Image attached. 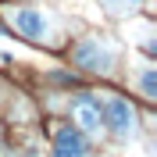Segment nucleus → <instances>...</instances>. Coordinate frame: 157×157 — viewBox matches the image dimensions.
<instances>
[{
	"label": "nucleus",
	"mask_w": 157,
	"mask_h": 157,
	"mask_svg": "<svg viewBox=\"0 0 157 157\" xmlns=\"http://www.w3.org/2000/svg\"><path fill=\"white\" fill-rule=\"evenodd\" d=\"M71 57H75L78 68L97 71V75H107V71L114 68V47H111V43H104L100 36H86V39H78L75 50H71Z\"/></svg>",
	"instance_id": "obj_1"
},
{
	"label": "nucleus",
	"mask_w": 157,
	"mask_h": 157,
	"mask_svg": "<svg viewBox=\"0 0 157 157\" xmlns=\"http://www.w3.org/2000/svg\"><path fill=\"white\" fill-rule=\"evenodd\" d=\"M71 121H75V132L82 136H100V128H104V111H100V100L93 93H78L71 97Z\"/></svg>",
	"instance_id": "obj_2"
},
{
	"label": "nucleus",
	"mask_w": 157,
	"mask_h": 157,
	"mask_svg": "<svg viewBox=\"0 0 157 157\" xmlns=\"http://www.w3.org/2000/svg\"><path fill=\"white\" fill-rule=\"evenodd\" d=\"M100 111H104V125H107L118 139H128L136 132V107H132L125 97H107Z\"/></svg>",
	"instance_id": "obj_3"
},
{
	"label": "nucleus",
	"mask_w": 157,
	"mask_h": 157,
	"mask_svg": "<svg viewBox=\"0 0 157 157\" xmlns=\"http://www.w3.org/2000/svg\"><path fill=\"white\" fill-rule=\"evenodd\" d=\"M14 29L32 43H50V18L39 7H18L14 11Z\"/></svg>",
	"instance_id": "obj_4"
},
{
	"label": "nucleus",
	"mask_w": 157,
	"mask_h": 157,
	"mask_svg": "<svg viewBox=\"0 0 157 157\" xmlns=\"http://www.w3.org/2000/svg\"><path fill=\"white\" fill-rule=\"evenodd\" d=\"M54 157H89V147L82 132H75L71 125L57 128V136H54Z\"/></svg>",
	"instance_id": "obj_5"
},
{
	"label": "nucleus",
	"mask_w": 157,
	"mask_h": 157,
	"mask_svg": "<svg viewBox=\"0 0 157 157\" xmlns=\"http://www.w3.org/2000/svg\"><path fill=\"white\" fill-rule=\"evenodd\" d=\"M139 93H143L147 100L157 97V71H154V64H147V68L139 71Z\"/></svg>",
	"instance_id": "obj_6"
},
{
	"label": "nucleus",
	"mask_w": 157,
	"mask_h": 157,
	"mask_svg": "<svg viewBox=\"0 0 157 157\" xmlns=\"http://www.w3.org/2000/svg\"><path fill=\"white\" fill-rule=\"evenodd\" d=\"M104 4H139V0H104Z\"/></svg>",
	"instance_id": "obj_7"
}]
</instances>
